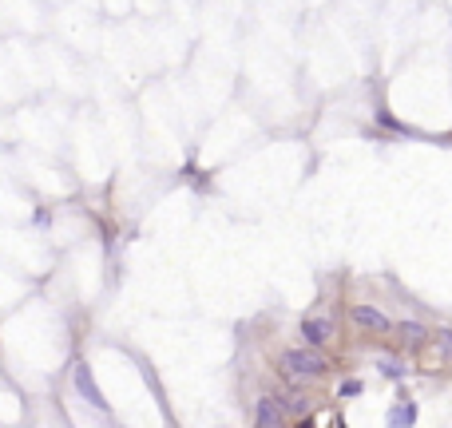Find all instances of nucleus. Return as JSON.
<instances>
[{"mask_svg": "<svg viewBox=\"0 0 452 428\" xmlns=\"http://www.w3.org/2000/svg\"><path fill=\"white\" fill-rule=\"evenodd\" d=\"M282 365L290 369V373H298V377H318V373H325V357L318 353V349H286L282 353Z\"/></svg>", "mask_w": 452, "mask_h": 428, "instance_id": "f257e3e1", "label": "nucleus"}, {"mask_svg": "<svg viewBox=\"0 0 452 428\" xmlns=\"http://www.w3.org/2000/svg\"><path fill=\"white\" fill-rule=\"evenodd\" d=\"M76 389H80V396L92 405V409H107V400H103V393H99V385H96V377H92V369L88 365H76Z\"/></svg>", "mask_w": 452, "mask_h": 428, "instance_id": "f03ea898", "label": "nucleus"}, {"mask_svg": "<svg viewBox=\"0 0 452 428\" xmlns=\"http://www.w3.org/2000/svg\"><path fill=\"white\" fill-rule=\"evenodd\" d=\"M302 337H306L309 349L325 345V341L333 337V321H329V317H306V321H302Z\"/></svg>", "mask_w": 452, "mask_h": 428, "instance_id": "7ed1b4c3", "label": "nucleus"}, {"mask_svg": "<svg viewBox=\"0 0 452 428\" xmlns=\"http://www.w3.org/2000/svg\"><path fill=\"white\" fill-rule=\"evenodd\" d=\"M353 321L365 325V329H389V317L381 309H373V305H353Z\"/></svg>", "mask_w": 452, "mask_h": 428, "instance_id": "20e7f679", "label": "nucleus"}, {"mask_svg": "<svg viewBox=\"0 0 452 428\" xmlns=\"http://www.w3.org/2000/svg\"><path fill=\"white\" fill-rule=\"evenodd\" d=\"M282 425V405L274 396H262L258 400V428H278Z\"/></svg>", "mask_w": 452, "mask_h": 428, "instance_id": "39448f33", "label": "nucleus"}, {"mask_svg": "<svg viewBox=\"0 0 452 428\" xmlns=\"http://www.w3.org/2000/svg\"><path fill=\"white\" fill-rule=\"evenodd\" d=\"M413 420H417V409H413V405H401V409L389 412V428H409Z\"/></svg>", "mask_w": 452, "mask_h": 428, "instance_id": "423d86ee", "label": "nucleus"}, {"mask_svg": "<svg viewBox=\"0 0 452 428\" xmlns=\"http://www.w3.org/2000/svg\"><path fill=\"white\" fill-rule=\"evenodd\" d=\"M397 333H401L409 345H420V341L429 337V333H424V325H417V321H401V325H397Z\"/></svg>", "mask_w": 452, "mask_h": 428, "instance_id": "0eeeda50", "label": "nucleus"}, {"mask_svg": "<svg viewBox=\"0 0 452 428\" xmlns=\"http://www.w3.org/2000/svg\"><path fill=\"white\" fill-rule=\"evenodd\" d=\"M377 369H381L385 377H393V380H401V377H404V365H401V361H393V357H381V361H377Z\"/></svg>", "mask_w": 452, "mask_h": 428, "instance_id": "6e6552de", "label": "nucleus"}, {"mask_svg": "<svg viewBox=\"0 0 452 428\" xmlns=\"http://www.w3.org/2000/svg\"><path fill=\"white\" fill-rule=\"evenodd\" d=\"M361 393V380H345V385H341V396H357Z\"/></svg>", "mask_w": 452, "mask_h": 428, "instance_id": "1a4fd4ad", "label": "nucleus"}]
</instances>
